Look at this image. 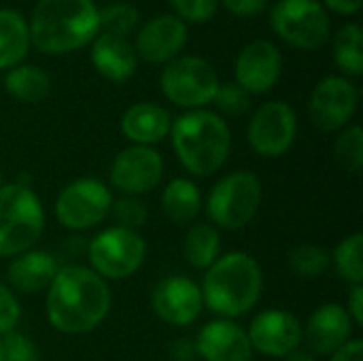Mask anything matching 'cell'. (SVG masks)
<instances>
[{"mask_svg": "<svg viewBox=\"0 0 363 361\" xmlns=\"http://www.w3.org/2000/svg\"><path fill=\"white\" fill-rule=\"evenodd\" d=\"M47 319L62 334H87L111 311V289L85 266H62L47 289Z\"/></svg>", "mask_w": 363, "mask_h": 361, "instance_id": "6da1fadb", "label": "cell"}, {"mask_svg": "<svg viewBox=\"0 0 363 361\" xmlns=\"http://www.w3.org/2000/svg\"><path fill=\"white\" fill-rule=\"evenodd\" d=\"M30 43L47 55H62L96 38L98 6L94 0H38L32 11Z\"/></svg>", "mask_w": 363, "mask_h": 361, "instance_id": "7a4b0ae2", "label": "cell"}, {"mask_svg": "<svg viewBox=\"0 0 363 361\" xmlns=\"http://www.w3.org/2000/svg\"><path fill=\"white\" fill-rule=\"evenodd\" d=\"M204 304L223 319H236L247 315L262 298L264 277L262 268L245 251H232L219 255V260L206 270L202 281Z\"/></svg>", "mask_w": 363, "mask_h": 361, "instance_id": "3957f363", "label": "cell"}, {"mask_svg": "<svg viewBox=\"0 0 363 361\" xmlns=\"http://www.w3.org/2000/svg\"><path fill=\"white\" fill-rule=\"evenodd\" d=\"M170 136L179 162L194 177L215 174L225 164L232 147V132L225 119L204 109L177 117Z\"/></svg>", "mask_w": 363, "mask_h": 361, "instance_id": "277c9868", "label": "cell"}, {"mask_svg": "<svg viewBox=\"0 0 363 361\" xmlns=\"http://www.w3.org/2000/svg\"><path fill=\"white\" fill-rule=\"evenodd\" d=\"M45 230V211L38 196L26 183L0 187V257H17L30 251Z\"/></svg>", "mask_w": 363, "mask_h": 361, "instance_id": "5b68a950", "label": "cell"}, {"mask_svg": "<svg viewBox=\"0 0 363 361\" xmlns=\"http://www.w3.org/2000/svg\"><path fill=\"white\" fill-rule=\"evenodd\" d=\"M262 204V181L257 174L236 170L217 181L206 198V215L217 228L240 230L253 221Z\"/></svg>", "mask_w": 363, "mask_h": 361, "instance_id": "8992f818", "label": "cell"}, {"mask_svg": "<svg viewBox=\"0 0 363 361\" xmlns=\"http://www.w3.org/2000/svg\"><path fill=\"white\" fill-rule=\"evenodd\" d=\"M147 257V245L138 232L113 226L102 230L87 247L91 270L104 281H121L140 270Z\"/></svg>", "mask_w": 363, "mask_h": 361, "instance_id": "52a82bcc", "label": "cell"}, {"mask_svg": "<svg viewBox=\"0 0 363 361\" xmlns=\"http://www.w3.org/2000/svg\"><path fill=\"white\" fill-rule=\"evenodd\" d=\"M160 85L172 104L196 111L213 102L219 87V77L211 62L204 57L185 55L166 64L160 77Z\"/></svg>", "mask_w": 363, "mask_h": 361, "instance_id": "ba28073f", "label": "cell"}, {"mask_svg": "<svg viewBox=\"0 0 363 361\" xmlns=\"http://www.w3.org/2000/svg\"><path fill=\"white\" fill-rule=\"evenodd\" d=\"M272 30L291 47L313 51L330 38V17L319 0H279L270 11Z\"/></svg>", "mask_w": 363, "mask_h": 361, "instance_id": "9c48e42d", "label": "cell"}, {"mask_svg": "<svg viewBox=\"0 0 363 361\" xmlns=\"http://www.w3.org/2000/svg\"><path fill=\"white\" fill-rule=\"evenodd\" d=\"M113 209L111 189L98 179H77L68 183L55 200L57 221L74 232H83L102 223Z\"/></svg>", "mask_w": 363, "mask_h": 361, "instance_id": "30bf717a", "label": "cell"}, {"mask_svg": "<svg viewBox=\"0 0 363 361\" xmlns=\"http://www.w3.org/2000/svg\"><path fill=\"white\" fill-rule=\"evenodd\" d=\"M298 134L296 111L283 100H270L262 104L249 121L247 138L251 149L262 157L285 155Z\"/></svg>", "mask_w": 363, "mask_h": 361, "instance_id": "8fae6325", "label": "cell"}, {"mask_svg": "<svg viewBox=\"0 0 363 361\" xmlns=\"http://www.w3.org/2000/svg\"><path fill=\"white\" fill-rule=\"evenodd\" d=\"M357 109V87L347 77L321 79L308 102V115L315 128L321 132H338L347 128Z\"/></svg>", "mask_w": 363, "mask_h": 361, "instance_id": "7c38bea8", "label": "cell"}, {"mask_svg": "<svg viewBox=\"0 0 363 361\" xmlns=\"http://www.w3.org/2000/svg\"><path fill=\"white\" fill-rule=\"evenodd\" d=\"M164 179V160L151 147L132 145L117 153L111 166V183L125 196L138 198L153 191Z\"/></svg>", "mask_w": 363, "mask_h": 361, "instance_id": "4fadbf2b", "label": "cell"}, {"mask_svg": "<svg viewBox=\"0 0 363 361\" xmlns=\"http://www.w3.org/2000/svg\"><path fill=\"white\" fill-rule=\"evenodd\" d=\"M247 336L253 351L268 357H287L298 351L302 343V323L296 315L272 309L259 313L251 321Z\"/></svg>", "mask_w": 363, "mask_h": 361, "instance_id": "5bb4252c", "label": "cell"}, {"mask_svg": "<svg viewBox=\"0 0 363 361\" xmlns=\"http://www.w3.org/2000/svg\"><path fill=\"white\" fill-rule=\"evenodd\" d=\"M151 306L164 323L185 328L202 313V289L187 277H166L155 285Z\"/></svg>", "mask_w": 363, "mask_h": 361, "instance_id": "9a60e30c", "label": "cell"}, {"mask_svg": "<svg viewBox=\"0 0 363 361\" xmlns=\"http://www.w3.org/2000/svg\"><path fill=\"white\" fill-rule=\"evenodd\" d=\"M283 70V55L279 47L270 40H253L236 57L234 74L236 85H240L249 96L270 91Z\"/></svg>", "mask_w": 363, "mask_h": 361, "instance_id": "2e32d148", "label": "cell"}, {"mask_svg": "<svg viewBox=\"0 0 363 361\" xmlns=\"http://www.w3.org/2000/svg\"><path fill=\"white\" fill-rule=\"evenodd\" d=\"M353 321L345 306L330 302L319 306L302 328V340L315 355H332L353 336Z\"/></svg>", "mask_w": 363, "mask_h": 361, "instance_id": "e0dca14e", "label": "cell"}, {"mask_svg": "<svg viewBox=\"0 0 363 361\" xmlns=\"http://www.w3.org/2000/svg\"><path fill=\"white\" fill-rule=\"evenodd\" d=\"M187 43V26L177 15H160L143 26L136 36L134 51L149 64H166Z\"/></svg>", "mask_w": 363, "mask_h": 361, "instance_id": "ac0fdd59", "label": "cell"}, {"mask_svg": "<svg viewBox=\"0 0 363 361\" xmlns=\"http://www.w3.org/2000/svg\"><path fill=\"white\" fill-rule=\"evenodd\" d=\"M194 345L196 353L204 361H251L253 357L247 332L230 319L206 323L198 332Z\"/></svg>", "mask_w": 363, "mask_h": 361, "instance_id": "d6986e66", "label": "cell"}, {"mask_svg": "<svg viewBox=\"0 0 363 361\" xmlns=\"http://www.w3.org/2000/svg\"><path fill=\"white\" fill-rule=\"evenodd\" d=\"M91 62L104 79L113 83H123L136 72L138 55L134 51V45L125 36L102 32L94 38Z\"/></svg>", "mask_w": 363, "mask_h": 361, "instance_id": "ffe728a7", "label": "cell"}, {"mask_svg": "<svg viewBox=\"0 0 363 361\" xmlns=\"http://www.w3.org/2000/svg\"><path fill=\"white\" fill-rule=\"evenodd\" d=\"M119 126L128 140L140 147H149L170 134L172 119L164 106L155 102H138L123 113Z\"/></svg>", "mask_w": 363, "mask_h": 361, "instance_id": "44dd1931", "label": "cell"}, {"mask_svg": "<svg viewBox=\"0 0 363 361\" xmlns=\"http://www.w3.org/2000/svg\"><path fill=\"white\" fill-rule=\"evenodd\" d=\"M57 270H60V266L49 251L30 249V251L13 257V262L9 264L6 277L15 291L34 296L38 291L49 289Z\"/></svg>", "mask_w": 363, "mask_h": 361, "instance_id": "7402d4cb", "label": "cell"}, {"mask_svg": "<svg viewBox=\"0 0 363 361\" xmlns=\"http://www.w3.org/2000/svg\"><path fill=\"white\" fill-rule=\"evenodd\" d=\"M28 21L15 9H0V70L15 68L30 49Z\"/></svg>", "mask_w": 363, "mask_h": 361, "instance_id": "603a6c76", "label": "cell"}, {"mask_svg": "<svg viewBox=\"0 0 363 361\" xmlns=\"http://www.w3.org/2000/svg\"><path fill=\"white\" fill-rule=\"evenodd\" d=\"M162 209L172 223H191L202 209V196L198 185L189 179H172L162 194Z\"/></svg>", "mask_w": 363, "mask_h": 361, "instance_id": "cb8c5ba5", "label": "cell"}, {"mask_svg": "<svg viewBox=\"0 0 363 361\" xmlns=\"http://www.w3.org/2000/svg\"><path fill=\"white\" fill-rule=\"evenodd\" d=\"M4 89L21 102H40L51 89L49 74L38 66L17 64L4 77Z\"/></svg>", "mask_w": 363, "mask_h": 361, "instance_id": "d4e9b609", "label": "cell"}, {"mask_svg": "<svg viewBox=\"0 0 363 361\" xmlns=\"http://www.w3.org/2000/svg\"><path fill=\"white\" fill-rule=\"evenodd\" d=\"M187 262L198 270H208L221 255V236L215 226L198 223L189 228L183 245Z\"/></svg>", "mask_w": 363, "mask_h": 361, "instance_id": "484cf974", "label": "cell"}, {"mask_svg": "<svg viewBox=\"0 0 363 361\" xmlns=\"http://www.w3.org/2000/svg\"><path fill=\"white\" fill-rule=\"evenodd\" d=\"M334 62L347 77H359L363 72V34L357 23H347L336 32Z\"/></svg>", "mask_w": 363, "mask_h": 361, "instance_id": "4316f807", "label": "cell"}, {"mask_svg": "<svg viewBox=\"0 0 363 361\" xmlns=\"http://www.w3.org/2000/svg\"><path fill=\"white\" fill-rule=\"evenodd\" d=\"M363 234L355 232L338 243L332 255V264L338 270L340 279H345L351 285L363 283Z\"/></svg>", "mask_w": 363, "mask_h": 361, "instance_id": "83f0119b", "label": "cell"}, {"mask_svg": "<svg viewBox=\"0 0 363 361\" xmlns=\"http://www.w3.org/2000/svg\"><path fill=\"white\" fill-rule=\"evenodd\" d=\"M289 266L302 279H321L332 266V255L319 245H300L289 253Z\"/></svg>", "mask_w": 363, "mask_h": 361, "instance_id": "f1b7e54d", "label": "cell"}, {"mask_svg": "<svg viewBox=\"0 0 363 361\" xmlns=\"http://www.w3.org/2000/svg\"><path fill=\"white\" fill-rule=\"evenodd\" d=\"M334 157L345 172L357 174L363 166V130L359 126H347L336 138Z\"/></svg>", "mask_w": 363, "mask_h": 361, "instance_id": "f546056e", "label": "cell"}, {"mask_svg": "<svg viewBox=\"0 0 363 361\" xmlns=\"http://www.w3.org/2000/svg\"><path fill=\"white\" fill-rule=\"evenodd\" d=\"M138 23V11L132 4L115 2L104 9H98V26L106 34L115 36H128Z\"/></svg>", "mask_w": 363, "mask_h": 361, "instance_id": "4dcf8cb0", "label": "cell"}, {"mask_svg": "<svg viewBox=\"0 0 363 361\" xmlns=\"http://www.w3.org/2000/svg\"><path fill=\"white\" fill-rule=\"evenodd\" d=\"M213 102L217 104V109L230 117H238L245 115L251 109V96L236 83H225L217 87V94L213 98Z\"/></svg>", "mask_w": 363, "mask_h": 361, "instance_id": "1f68e13d", "label": "cell"}, {"mask_svg": "<svg viewBox=\"0 0 363 361\" xmlns=\"http://www.w3.org/2000/svg\"><path fill=\"white\" fill-rule=\"evenodd\" d=\"M111 213L117 219L119 228H125V230H132V232H136L138 228H143L147 223V215H149L147 213V206L138 198H132V196L113 200Z\"/></svg>", "mask_w": 363, "mask_h": 361, "instance_id": "d6a6232c", "label": "cell"}, {"mask_svg": "<svg viewBox=\"0 0 363 361\" xmlns=\"http://www.w3.org/2000/svg\"><path fill=\"white\" fill-rule=\"evenodd\" d=\"M0 347H2V360L4 361H38L36 345L19 334V332H9L0 336Z\"/></svg>", "mask_w": 363, "mask_h": 361, "instance_id": "836d02e7", "label": "cell"}, {"mask_svg": "<svg viewBox=\"0 0 363 361\" xmlns=\"http://www.w3.org/2000/svg\"><path fill=\"white\" fill-rule=\"evenodd\" d=\"M181 21L204 23L215 17L219 0H170Z\"/></svg>", "mask_w": 363, "mask_h": 361, "instance_id": "e575fe53", "label": "cell"}, {"mask_svg": "<svg viewBox=\"0 0 363 361\" xmlns=\"http://www.w3.org/2000/svg\"><path fill=\"white\" fill-rule=\"evenodd\" d=\"M21 319V309L15 294L0 283V336L13 332Z\"/></svg>", "mask_w": 363, "mask_h": 361, "instance_id": "d590c367", "label": "cell"}, {"mask_svg": "<svg viewBox=\"0 0 363 361\" xmlns=\"http://www.w3.org/2000/svg\"><path fill=\"white\" fill-rule=\"evenodd\" d=\"M236 17H255L266 11L268 0H219Z\"/></svg>", "mask_w": 363, "mask_h": 361, "instance_id": "8d00e7d4", "label": "cell"}, {"mask_svg": "<svg viewBox=\"0 0 363 361\" xmlns=\"http://www.w3.org/2000/svg\"><path fill=\"white\" fill-rule=\"evenodd\" d=\"M347 313L355 326L363 323V285H353L349 300H347Z\"/></svg>", "mask_w": 363, "mask_h": 361, "instance_id": "74e56055", "label": "cell"}, {"mask_svg": "<svg viewBox=\"0 0 363 361\" xmlns=\"http://www.w3.org/2000/svg\"><path fill=\"white\" fill-rule=\"evenodd\" d=\"M330 361H363V340L351 338L342 349L330 355Z\"/></svg>", "mask_w": 363, "mask_h": 361, "instance_id": "f35d334b", "label": "cell"}, {"mask_svg": "<svg viewBox=\"0 0 363 361\" xmlns=\"http://www.w3.org/2000/svg\"><path fill=\"white\" fill-rule=\"evenodd\" d=\"M168 351H170V357L174 361H194V357L198 355L196 353V345L189 338H177V340H172V345H170Z\"/></svg>", "mask_w": 363, "mask_h": 361, "instance_id": "ab89813d", "label": "cell"}, {"mask_svg": "<svg viewBox=\"0 0 363 361\" xmlns=\"http://www.w3.org/2000/svg\"><path fill=\"white\" fill-rule=\"evenodd\" d=\"M328 9L340 13V15H355L362 6V0H323Z\"/></svg>", "mask_w": 363, "mask_h": 361, "instance_id": "60d3db41", "label": "cell"}, {"mask_svg": "<svg viewBox=\"0 0 363 361\" xmlns=\"http://www.w3.org/2000/svg\"><path fill=\"white\" fill-rule=\"evenodd\" d=\"M285 361H317L311 353H304V351H294L291 355H287Z\"/></svg>", "mask_w": 363, "mask_h": 361, "instance_id": "b9f144b4", "label": "cell"}, {"mask_svg": "<svg viewBox=\"0 0 363 361\" xmlns=\"http://www.w3.org/2000/svg\"><path fill=\"white\" fill-rule=\"evenodd\" d=\"M4 185V179H2V172H0V187Z\"/></svg>", "mask_w": 363, "mask_h": 361, "instance_id": "7bdbcfd3", "label": "cell"}, {"mask_svg": "<svg viewBox=\"0 0 363 361\" xmlns=\"http://www.w3.org/2000/svg\"><path fill=\"white\" fill-rule=\"evenodd\" d=\"M0 361H4L2 360V347H0Z\"/></svg>", "mask_w": 363, "mask_h": 361, "instance_id": "ee69618b", "label": "cell"}]
</instances>
